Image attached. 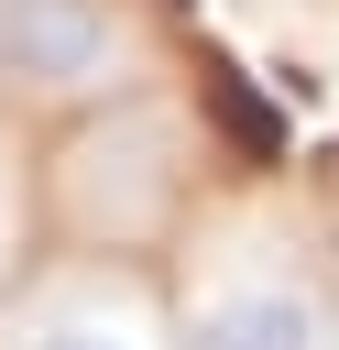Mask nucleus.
Listing matches in <instances>:
<instances>
[{"instance_id":"1","label":"nucleus","mask_w":339,"mask_h":350,"mask_svg":"<svg viewBox=\"0 0 339 350\" xmlns=\"http://www.w3.org/2000/svg\"><path fill=\"white\" fill-rule=\"evenodd\" d=\"M0 88L33 109H87L131 88V22L109 0H0Z\"/></svg>"},{"instance_id":"2","label":"nucleus","mask_w":339,"mask_h":350,"mask_svg":"<svg viewBox=\"0 0 339 350\" xmlns=\"http://www.w3.org/2000/svg\"><path fill=\"white\" fill-rule=\"evenodd\" d=\"M175 350H328V295L295 262H241L175 317Z\"/></svg>"},{"instance_id":"3","label":"nucleus","mask_w":339,"mask_h":350,"mask_svg":"<svg viewBox=\"0 0 339 350\" xmlns=\"http://www.w3.org/2000/svg\"><path fill=\"white\" fill-rule=\"evenodd\" d=\"M0 350H153V339H142V317H120V306H44V317H22Z\"/></svg>"}]
</instances>
